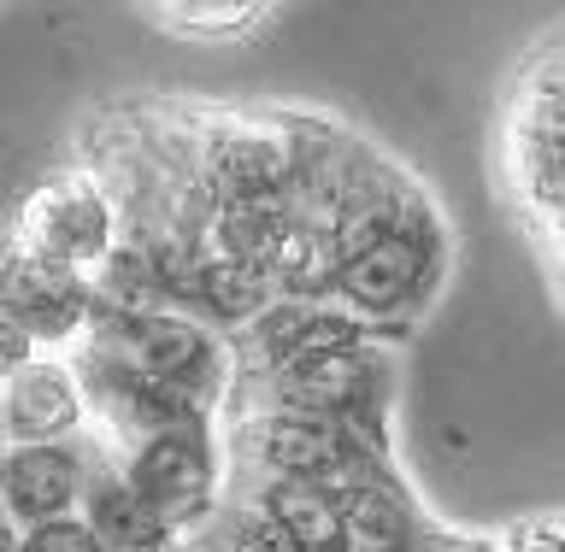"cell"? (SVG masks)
<instances>
[{"mask_svg": "<svg viewBox=\"0 0 565 552\" xmlns=\"http://www.w3.org/2000/svg\"><path fill=\"white\" fill-rule=\"evenodd\" d=\"M7 7H18V0H7Z\"/></svg>", "mask_w": 565, "mask_h": 552, "instance_id": "12", "label": "cell"}, {"mask_svg": "<svg viewBox=\"0 0 565 552\" xmlns=\"http://www.w3.org/2000/svg\"><path fill=\"white\" fill-rule=\"evenodd\" d=\"M454 271L459 229L441 194L377 141L342 206L330 300L360 312L365 324H377L395 342H413L424 317L448 300Z\"/></svg>", "mask_w": 565, "mask_h": 552, "instance_id": "2", "label": "cell"}, {"mask_svg": "<svg viewBox=\"0 0 565 552\" xmlns=\"http://www.w3.org/2000/svg\"><path fill=\"white\" fill-rule=\"evenodd\" d=\"M88 382L77 370V353H24L7 359L0 388V435L7 441H71L88 435Z\"/></svg>", "mask_w": 565, "mask_h": 552, "instance_id": "7", "label": "cell"}, {"mask_svg": "<svg viewBox=\"0 0 565 552\" xmlns=\"http://www.w3.org/2000/svg\"><path fill=\"white\" fill-rule=\"evenodd\" d=\"M77 370L95 412L88 430L106 447H130L166 423L224 418L236 394V335L189 306L106 300L77 347Z\"/></svg>", "mask_w": 565, "mask_h": 552, "instance_id": "1", "label": "cell"}, {"mask_svg": "<svg viewBox=\"0 0 565 552\" xmlns=\"http://www.w3.org/2000/svg\"><path fill=\"white\" fill-rule=\"evenodd\" d=\"M494 194L536 247L547 294L565 312V18L530 35L494 106Z\"/></svg>", "mask_w": 565, "mask_h": 552, "instance_id": "3", "label": "cell"}, {"mask_svg": "<svg viewBox=\"0 0 565 552\" xmlns=\"http://www.w3.org/2000/svg\"><path fill=\"white\" fill-rule=\"evenodd\" d=\"M130 488L166 518L177 535H201V529L224 511L230 500V441L224 418H189L166 423V430L113 447Z\"/></svg>", "mask_w": 565, "mask_h": 552, "instance_id": "5", "label": "cell"}, {"mask_svg": "<svg viewBox=\"0 0 565 552\" xmlns=\"http://www.w3.org/2000/svg\"><path fill=\"white\" fill-rule=\"evenodd\" d=\"M124 236L130 224H124L118 188L77 153H65V165H53L35 188H24V201L7 218V241L83 277H100L118 259Z\"/></svg>", "mask_w": 565, "mask_h": 552, "instance_id": "4", "label": "cell"}, {"mask_svg": "<svg viewBox=\"0 0 565 552\" xmlns=\"http://www.w3.org/2000/svg\"><path fill=\"white\" fill-rule=\"evenodd\" d=\"M88 435H95V430H88ZM83 511L95 518V529H100V535L113 541L118 552H183V535H177V529L130 488V476H124L118 453L106 447L100 435H95V470H88V500H83Z\"/></svg>", "mask_w": 565, "mask_h": 552, "instance_id": "9", "label": "cell"}, {"mask_svg": "<svg viewBox=\"0 0 565 552\" xmlns=\"http://www.w3.org/2000/svg\"><path fill=\"white\" fill-rule=\"evenodd\" d=\"M88 470H95V435L71 441H7V470H0V529H30L47 518H71L88 500Z\"/></svg>", "mask_w": 565, "mask_h": 552, "instance_id": "8", "label": "cell"}, {"mask_svg": "<svg viewBox=\"0 0 565 552\" xmlns=\"http://www.w3.org/2000/svg\"><path fill=\"white\" fill-rule=\"evenodd\" d=\"M106 306L100 282L65 264L35 259L30 247L7 241L0 259V312H7V359L24 353H77Z\"/></svg>", "mask_w": 565, "mask_h": 552, "instance_id": "6", "label": "cell"}, {"mask_svg": "<svg viewBox=\"0 0 565 552\" xmlns=\"http://www.w3.org/2000/svg\"><path fill=\"white\" fill-rule=\"evenodd\" d=\"M0 552H118V546L100 535L88 511H71V518H47V523H30V529H7Z\"/></svg>", "mask_w": 565, "mask_h": 552, "instance_id": "11", "label": "cell"}, {"mask_svg": "<svg viewBox=\"0 0 565 552\" xmlns=\"http://www.w3.org/2000/svg\"><path fill=\"white\" fill-rule=\"evenodd\" d=\"M159 35L171 42H194V47H224V42H247L259 35L289 0H130Z\"/></svg>", "mask_w": 565, "mask_h": 552, "instance_id": "10", "label": "cell"}]
</instances>
